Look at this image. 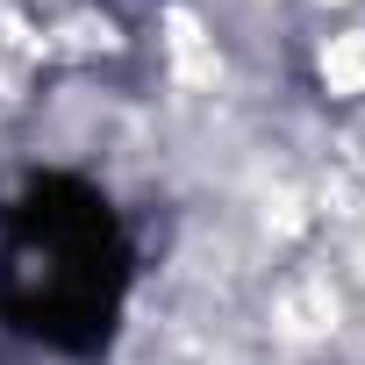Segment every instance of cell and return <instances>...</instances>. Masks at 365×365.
I'll use <instances>...</instances> for the list:
<instances>
[{
  "label": "cell",
  "instance_id": "obj_1",
  "mask_svg": "<svg viewBox=\"0 0 365 365\" xmlns=\"http://www.w3.org/2000/svg\"><path fill=\"white\" fill-rule=\"evenodd\" d=\"M136 244L79 172H29L0 201V322L58 358H101L122 329Z\"/></svg>",
  "mask_w": 365,
  "mask_h": 365
}]
</instances>
